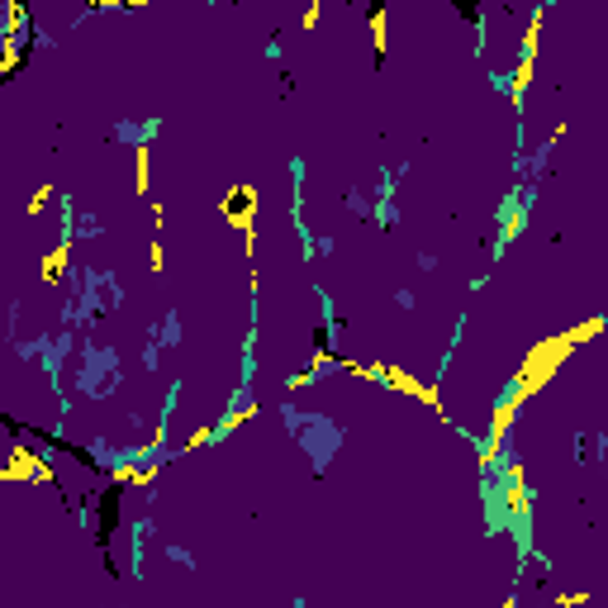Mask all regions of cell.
I'll return each instance as SVG.
<instances>
[{"instance_id": "1", "label": "cell", "mask_w": 608, "mask_h": 608, "mask_svg": "<svg viewBox=\"0 0 608 608\" xmlns=\"http://www.w3.org/2000/svg\"><path fill=\"white\" fill-rule=\"evenodd\" d=\"M456 5H461L466 14H476V0H456Z\"/></svg>"}]
</instances>
